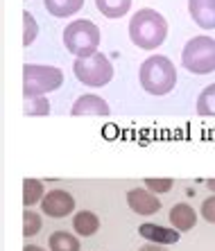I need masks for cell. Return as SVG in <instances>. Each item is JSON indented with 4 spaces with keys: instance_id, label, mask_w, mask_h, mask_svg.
<instances>
[{
    "instance_id": "cell-20",
    "label": "cell",
    "mask_w": 215,
    "mask_h": 251,
    "mask_svg": "<svg viewBox=\"0 0 215 251\" xmlns=\"http://www.w3.org/2000/svg\"><path fill=\"white\" fill-rule=\"evenodd\" d=\"M39 36V25H36V18L29 12H23V46L29 48L36 41Z\"/></svg>"
},
{
    "instance_id": "cell-13",
    "label": "cell",
    "mask_w": 215,
    "mask_h": 251,
    "mask_svg": "<svg viewBox=\"0 0 215 251\" xmlns=\"http://www.w3.org/2000/svg\"><path fill=\"white\" fill-rule=\"evenodd\" d=\"M73 228L75 233L81 235V238H88V235H95L100 228V220L95 213L91 210H80L75 217H73Z\"/></svg>"
},
{
    "instance_id": "cell-10",
    "label": "cell",
    "mask_w": 215,
    "mask_h": 251,
    "mask_svg": "<svg viewBox=\"0 0 215 251\" xmlns=\"http://www.w3.org/2000/svg\"><path fill=\"white\" fill-rule=\"evenodd\" d=\"M188 14L202 29H215V0H188Z\"/></svg>"
},
{
    "instance_id": "cell-18",
    "label": "cell",
    "mask_w": 215,
    "mask_h": 251,
    "mask_svg": "<svg viewBox=\"0 0 215 251\" xmlns=\"http://www.w3.org/2000/svg\"><path fill=\"white\" fill-rule=\"evenodd\" d=\"M197 113L204 118H215V84H209L197 98Z\"/></svg>"
},
{
    "instance_id": "cell-9",
    "label": "cell",
    "mask_w": 215,
    "mask_h": 251,
    "mask_svg": "<svg viewBox=\"0 0 215 251\" xmlns=\"http://www.w3.org/2000/svg\"><path fill=\"white\" fill-rule=\"evenodd\" d=\"M140 238H145L147 242H157V245H177L179 242V233L175 226H161L154 222H143L138 226Z\"/></svg>"
},
{
    "instance_id": "cell-26",
    "label": "cell",
    "mask_w": 215,
    "mask_h": 251,
    "mask_svg": "<svg viewBox=\"0 0 215 251\" xmlns=\"http://www.w3.org/2000/svg\"><path fill=\"white\" fill-rule=\"evenodd\" d=\"M206 186H209L211 193H215V179H209V181H206Z\"/></svg>"
},
{
    "instance_id": "cell-21",
    "label": "cell",
    "mask_w": 215,
    "mask_h": 251,
    "mask_svg": "<svg viewBox=\"0 0 215 251\" xmlns=\"http://www.w3.org/2000/svg\"><path fill=\"white\" fill-rule=\"evenodd\" d=\"M41 231V215L32 208H25L23 213V235L25 238H34Z\"/></svg>"
},
{
    "instance_id": "cell-5",
    "label": "cell",
    "mask_w": 215,
    "mask_h": 251,
    "mask_svg": "<svg viewBox=\"0 0 215 251\" xmlns=\"http://www.w3.org/2000/svg\"><path fill=\"white\" fill-rule=\"evenodd\" d=\"M64 84V73L57 66H39V64H25L23 66V95H46L57 91Z\"/></svg>"
},
{
    "instance_id": "cell-23",
    "label": "cell",
    "mask_w": 215,
    "mask_h": 251,
    "mask_svg": "<svg viewBox=\"0 0 215 251\" xmlns=\"http://www.w3.org/2000/svg\"><path fill=\"white\" fill-rule=\"evenodd\" d=\"M202 217L209 224H215V193L202 201Z\"/></svg>"
},
{
    "instance_id": "cell-1",
    "label": "cell",
    "mask_w": 215,
    "mask_h": 251,
    "mask_svg": "<svg viewBox=\"0 0 215 251\" xmlns=\"http://www.w3.org/2000/svg\"><path fill=\"white\" fill-rule=\"evenodd\" d=\"M168 36V21L157 9H138L129 21V39L140 50H157Z\"/></svg>"
},
{
    "instance_id": "cell-22",
    "label": "cell",
    "mask_w": 215,
    "mask_h": 251,
    "mask_svg": "<svg viewBox=\"0 0 215 251\" xmlns=\"http://www.w3.org/2000/svg\"><path fill=\"white\" fill-rule=\"evenodd\" d=\"M145 188L147 190H152L154 195H161V193H170L172 190V186H175V181L172 179H145Z\"/></svg>"
},
{
    "instance_id": "cell-8",
    "label": "cell",
    "mask_w": 215,
    "mask_h": 251,
    "mask_svg": "<svg viewBox=\"0 0 215 251\" xmlns=\"http://www.w3.org/2000/svg\"><path fill=\"white\" fill-rule=\"evenodd\" d=\"M127 204L136 215H143V217H150V215H154V213L161 210L159 197L152 193V190H147V188H134V190H129Z\"/></svg>"
},
{
    "instance_id": "cell-3",
    "label": "cell",
    "mask_w": 215,
    "mask_h": 251,
    "mask_svg": "<svg viewBox=\"0 0 215 251\" xmlns=\"http://www.w3.org/2000/svg\"><path fill=\"white\" fill-rule=\"evenodd\" d=\"M181 64L192 75H211L215 70V39L211 36H192L184 46Z\"/></svg>"
},
{
    "instance_id": "cell-14",
    "label": "cell",
    "mask_w": 215,
    "mask_h": 251,
    "mask_svg": "<svg viewBox=\"0 0 215 251\" xmlns=\"http://www.w3.org/2000/svg\"><path fill=\"white\" fill-rule=\"evenodd\" d=\"M43 5H46L48 14L57 18H68L84 7V0H43Z\"/></svg>"
},
{
    "instance_id": "cell-15",
    "label": "cell",
    "mask_w": 215,
    "mask_h": 251,
    "mask_svg": "<svg viewBox=\"0 0 215 251\" xmlns=\"http://www.w3.org/2000/svg\"><path fill=\"white\" fill-rule=\"evenodd\" d=\"M95 7L107 18H122L129 12L132 0H95Z\"/></svg>"
},
{
    "instance_id": "cell-25",
    "label": "cell",
    "mask_w": 215,
    "mask_h": 251,
    "mask_svg": "<svg viewBox=\"0 0 215 251\" xmlns=\"http://www.w3.org/2000/svg\"><path fill=\"white\" fill-rule=\"evenodd\" d=\"M23 251H46V249H41V247H36V245H27Z\"/></svg>"
},
{
    "instance_id": "cell-11",
    "label": "cell",
    "mask_w": 215,
    "mask_h": 251,
    "mask_svg": "<svg viewBox=\"0 0 215 251\" xmlns=\"http://www.w3.org/2000/svg\"><path fill=\"white\" fill-rule=\"evenodd\" d=\"M109 104L100 95H81L70 109V116H109Z\"/></svg>"
},
{
    "instance_id": "cell-4",
    "label": "cell",
    "mask_w": 215,
    "mask_h": 251,
    "mask_svg": "<svg viewBox=\"0 0 215 251\" xmlns=\"http://www.w3.org/2000/svg\"><path fill=\"white\" fill-rule=\"evenodd\" d=\"M64 46L75 57H91L100 48V27L91 21H73L64 29Z\"/></svg>"
},
{
    "instance_id": "cell-19",
    "label": "cell",
    "mask_w": 215,
    "mask_h": 251,
    "mask_svg": "<svg viewBox=\"0 0 215 251\" xmlns=\"http://www.w3.org/2000/svg\"><path fill=\"white\" fill-rule=\"evenodd\" d=\"M23 113L25 116H48V113H50V102H48L46 95H32V98H25Z\"/></svg>"
},
{
    "instance_id": "cell-6",
    "label": "cell",
    "mask_w": 215,
    "mask_h": 251,
    "mask_svg": "<svg viewBox=\"0 0 215 251\" xmlns=\"http://www.w3.org/2000/svg\"><path fill=\"white\" fill-rule=\"evenodd\" d=\"M73 73H75L77 82L91 88L107 86L113 79V66L109 57H105L102 52H95L91 57H77L73 64Z\"/></svg>"
},
{
    "instance_id": "cell-2",
    "label": "cell",
    "mask_w": 215,
    "mask_h": 251,
    "mask_svg": "<svg viewBox=\"0 0 215 251\" xmlns=\"http://www.w3.org/2000/svg\"><path fill=\"white\" fill-rule=\"evenodd\" d=\"M140 86L150 95H168L177 86V68L168 57L154 54L147 57L138 70Z\"/></svg>"
},
{
    "instance_id": "cell-17",
    "label": "cell",
    "mask_w": 215,
    "mask_h": 251,
    "mask_svg": "<svg viewBox=\"0 0 215 251\" xmlns=\"http://www.w3.org/2000/svg\"><path fill=\"white\" fill-rule=\"evenodd\" d=\"M48 245H50V251H80V240L68 231H54Z\"/></svg>"
},
{
    "instance_id": "cell-12",
    "label": "cell",
    "mask_w": 215,
    "mask_h": 251,
    "mask_svg": "<svg viewBox=\"0 0 215 251\" xmlns=\"http://www.w3.org/2000/svg\"><path fill=\"white\" fill-rule=\"evenodd\" d=\"M168 220L177 231H190V228H195V224H197V213L192 210V206L181 201V204L172 206Z\"/></svg>"
},
{
    "instance_id": "cell-7",
    "label": "cell",
    "mask_w": 215,
    "mask_h": 251,
    "mask_svg": "<svg viewBox=\"0 0 215 251\" xmlns=\"http://www.w3.org/2000/svg\"><path fill=\"white\" fill-rule=\"evenodd\" d=\"M41 210H43V215L53 217V220H61L75 210V199L61 188H54V190H48L46 197L41 199Z\"/></svg>"
},
{
    "instance_id": "cell-16",
    "label": "cell",
    "mask_w": 215,
    "mask_h": 251,
    "mask_svg": "<svg viewBox=\"0 0 215 251\" xmlns=\"http://www.w3.org/2000/svg\"><path fill=\"white\" fill-rule=\"evenodd\" d=\"M46 197V188L39 179H23V204L25 208H32L34 204H41V199Z\"/></svg>"
},
{
    "instance_id": "cell-24",
    "label": "cell",
    "mask_w": 215,
    "mask_h": 251,
    "mask_svg": "<svg viewBox=\"0 0 215 251\" xmlns=\"http://www.w3.org/2000/svg\"><path fill=\"white\" fill-rule=\"evenodd\" d=\"M138 251H165V249H163V245H157V242H147V245H143Z\"/></svg>"
}]
</instances>
